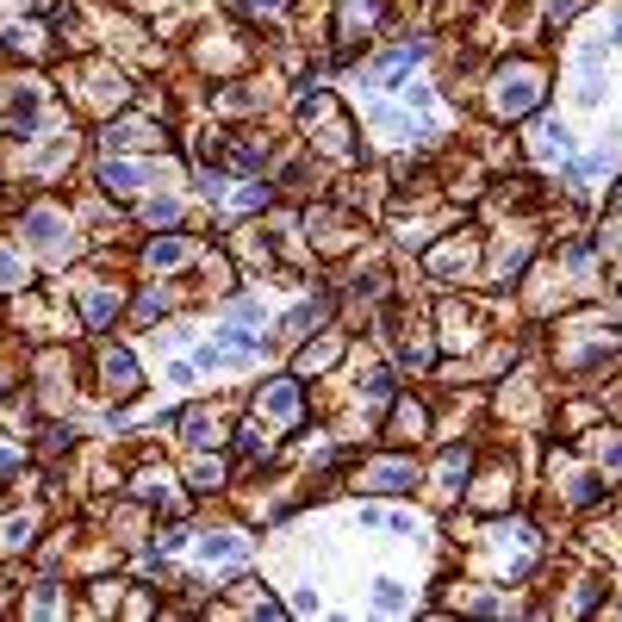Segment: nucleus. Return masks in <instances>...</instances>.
Returning a JSON list of instances; mask_svg holds the SVG:
<instances>
[{"label": "nucleus", "mask_w": 622, "mask_h": 622, "mask_svg": "<svg viewBox=\"0 0 622 622\" xmlns=\"http://www.w3.org/2000/svg\"><path fill=\"white\" fill-rule=\"evenodd\" d=\"M573 7H579V0H548V13H560V19H567Z\"/></svg>", "instance_id": "nucleus-11"}, {"label": "nucleus", "mask_w": 622, "mask_h": 622, "mask_svg": "<svg viewBox=\"0 0 622 622\" xmlns=\"http://www.w3.org/2000/svg\"><path fill=\"white\" fill-rule=\"evenodd\" d=\"M106 144H112V150H144V144H156V125H144V119L106 125Z\"/></svg>", "instance_id": "nucleus-4"}, {"label": "nucleus", "mask_w": 622, "mask_h": 622, "mask_svg": "<svg viewBox=\"0 0 622 622\" xmlns=\"http://www.w3.org/2000/svg\"><path fill=\"white\" fill-rule=\"evenodd\" d=\"M262 411H268V417H293V411H299V392H293V380H274V392L262 399Z\"/></svg>", "instance_id": "nucleus-5"}, {"label": "nucleus", "mask_w": 622, "mask_h": 622, "mask_svg": "<svg viewBox=\"0 0 622 622\" xmlns=\"http://www.w3.org/2000/svg\"><path fill=\"white\" fill-rule=\"evenodd\" d=\"M542 94H548V75L535 63H511V69L492 75V112L498 119H523V112L542 106Z\"/></svg>", "instance_id": "nucleus-1"}, {"label": "nucleus", "mask_w": 622, "mask_h": 622, "mask_svg": "<svg viewBox=\"0 0 622 622\" xmlns=\"http://www.w3.org/2000/svg\"><path fill=\"white\" fill-rule=\"evenodd\" d=\"M411 479H417L411 461H380V467H367V473H361V486H367V492H405Z\"/></svg>", "instance_id": "nucleus-3"}, {"label": "nucleus", "mask_w": 622, "mask_h": 622, "mask_svg": "<svg viewBox=\"0 0 622 622\" xmlns=\"http://www.w3.org/2000/svg\"><path fill=\"white\" fill-rule=\"evenodd\" d=\"M423 430V411L417 405H399V417H392V436H417Z\"/></svg>", "instance_id": "nucleus-10"}, {"label": "nucleus", "mask_w": 622, "mask_h": 622, "mask_svg": "<svg viewBox=\"0 0 622 622\" xmlns=\"http://www.w3.org/2000/svg\"><path fill=\"white\" fill-rule=\"evenodd\" d=\"M100 374H106V399H131V392H137V367H131L125 349H112Z\"/></svg>", "instance_id": "nucleus-2"}, {"label": "nucleus", "mask_w": 622, "mask_h": 622, "mask_svg": "<svg viewBox=\"0 0 622 622\" xmlns=\"http://www.w3.org/2000/svg\"><path fill=\"white\" fill-rule=\"evenodd\" d=\"M112 311H119V293H106V287H94V293H88V318H94V324H106V318H112Z\"/></svg>", "instance_id": "nucleus-9"}, {"label": "nucleus", "mask_w": 622, "mask_h": 622, "mask_svg": "<svg viewBox=\"0 0 622 622\" xmlns=\"http://www.w3.org/2000/svg\"><path fill=\"white\" fill-rule=\"evenodd\" d=\"M181 430H187V442H218L212 411H187V417H181Z\"/></svg>", "instance_id": "nucleus-7"}, {"label": "nucleus", "mask_w": 622, "mask_h": 622, "mask_svg": "<svg viewBox=\"0 0 622 622\" xmlns=\"http://www.w3.org/2000/svg\"><path fill=\"white\" fill-rule=\"evenodd\" d=\"M187 256V243H175V237H162V243H150V268H175Z\"/></svg>", "instance_id": "nucleus-8"}, {"label": "nucleus", "mask_w": 622, "mask_h": 622, "mask_svg": "<svg viewBox=\"0 0 622 622\" xmlns=\"http://www.w3.org/2000/svg\"><path fill=\"white\" fill-rule=\"evenodd\" d=\"M100 181H106L112 193H137V168H131V162H106Z\"/></svg>", "instance_id": "nucleus-6"}]
</instances>
